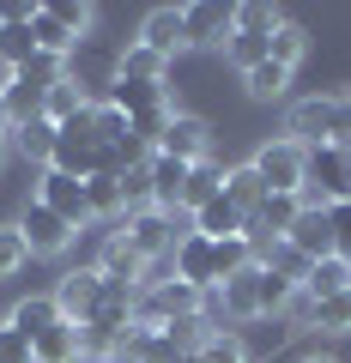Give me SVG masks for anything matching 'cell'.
Segmentation results:
<instances>
[{"label":"cell","instance_id":"6da1fadb","mask_svg":"<svg viewBox=\"0 0 351 363\" xmlns=\"http://www.w3.org/2000/svg\"><path fill=\"white\" fill-rule=\"evenodd\" d=\"M285 140H297V145H351V91L297 97L291 116H285Z\"/></svg>","mask_w":351,"mask_h":363},{"label":"cell","instance_id":"7a4b0ae2","mask_svg":"<svg viewBox=\"0 0 351 363\" xmlns=\"http://www.w3.org/2000/svg\"><path fill=\"white\" fill-rule=\"evenodd\" d=\"M49 169H61V176H73V182H91V176H104L97 104H85L73 121H61V133H55V157H49Z\"/></svg>","mask_w":351,"mask_h":363},{"label":"cell","instance_id":"3957f363","mask_svg":"<svg viewBox=\"0 0 351 363\" xmlns=\"http://www.w3.org/2000/svg\"><path fill=\"white\" fill-rule=\"evenodd\" d=\"M255 176L267 182V194H303V182H309V145H297V140H267V145H255Z\"/></svg>","mask_w":351,"mask_h":363},{"label":"cell","instance_id":"277c9868","mask_svg":"<svg viewBox=\"0 0 351 363\" xmlns=\"http://www.w3.org/2000/svg\"><path fill=\"white\" fill-rule=\"evenodd\" d=\"M67 79L85 91V104H109V91H116V79H121V49L85 37L73 55H67Z\"/></svg>","mask_w":351,"mask_h":363},{"label":"cell","instance_id":"5b68a950","mask_svg":"<svg viewBox=\"0 0 351 363\" xmlns=\"http://www.w3.org/2000/svg\"><path fill=\"white\" fill-rule=\"evenodd\" d=\"M121 236H128L133 248H140L152 267H169V255H176V242H182V212H157V206H140L121 218Z\"/></svg>","mask_w":351,"mask_h":363},{"label":"cell","instance_id":"8992f818","mask_svg":"<svg viewBox=\"0 0 351 363\" xmlns=\"http://www.w3.org/2000/svg\"><path fill=\"white\" fill-rule=\"evenodd\" d=\"M339 200H351V145H309L303 206H339Z\"/></svg>","mask_w":351,"mask_h":363},{"label":"cell","instance_id":"52a82bcc","mask_svg":"<svg viewBox=\"0 0 351 363\" xmlns=\"http://www.w3.org/2000/svg\"><path fill=\"white\" fill-rule=\"evenodd\" d=\"M157 152L176 157V164H188V169L206 164V157H212V121L194 116V109H176L169 128H164V140H157Z\"/></svg>","mask_w":351,"mask_h":363},{"label":"cell","instance_id":"ba28073f","mask_svg":"<svg viewBox=\"0 0 351 363\" xmlns=\"http://www.w3.org/2000/svg\"><path fill=\"white\" fill-rule=\"evenodd\" d=\"M18 230H25V242H30V255H67V248H73V224L61 218V212H49L43 206L37 194L25 200V218H18Z\"/></svg>","mask_w":351,"mask_h":363},{"label":"cell","instance_id":"9c48e42d","mask_svg":"<svg viewBox=\"0 0 351 363\" xmlns=\"http://www.w3.org/2000/svg\"><path fill=\"white\" fill-rule=\"evenodd\" d=\"M97 297H104V272L97 267H73V272H61V285H55V309H61V321H91V309H97Z\"/></svg>","mask_w":351,"mask_h":363},{"label":"cell","instance_id":"30bf717a","mask_svg":"<svg viewBox=\"0 0 351 363\" xmlns=\"http://www.w3.org/2000/svg\"><path fill=\"white\" fill-rule=\"evenodd\" d=\"M37 200H43L49 212H61L73 230H85V224H91V206H85V182L61 176V169H43V176H37Z\"/></svg>","mask_w":351,"mask_h":363},{"label":"cell","instance_id":"8fae6325","mask_svg":"<svg viewBox=\"0 0 351 363\" xmlns=\"http://www.w3.org/2000/svg\"><path fill=\"white\" fill-rule=\"evenodd\" d=\"M140 49H152L157 61H176L188 49V30H182V6H152L140 18Z\"/></svg>","mask_w":351,"mask_h":363},{"label":"cell","instance_id":"7c38bea8","mask_svg":"<svg viewBox=\"0 0 351 363\" xmlns=\"http://www.w3.org/2000/svg\"><path fill=\"white\" fill-rule=\"evenodd\" d=\"M182 30H188V49H224L230 43V6L194 0V6H182Z\"/></svg>","mask_w":351,"mask_h":363},{"label":"cell","instance_id":"4fadbf2b","mask_svg":"<svg viewBox=\"0 0 351 363\" xmlns=\"http://www.w3.org/2000/svg\"><path fill=\"white\" fill-rule=\"evenodd\" d=\"M169 272H176L182 285H194V291H218V272H212V242H206V236H194V230L176 242Z\"/></svg>","mask_w":351,"mask_h":363},{"label":"cell","instance_id":"5bb4252c","mask_svg":"<svg viewBox=\"0 0 351 363\" xmlns=\"http://www.w3.org/2000/svg\"><path fill=\"white\" fill-rule=\"evenodd\" d=\"M285 242L297 248V255L309 260V267H315V260H327V255H333V218H327V206H303Z\"/></svg>","mask_w":351,"mask_h":363},{"label":"cell","instance_id":"9a60e30c","mask_svg":"<svg viewBox=\"0 0 351 363\" xmlns=\"http://www.w3.org/2000/svg\"><path fill=\"white\" fill-rule=\"evenodd\" d=\"M109 104H116L128 121L152 116V109H176V104H169V85H164V79H116Z\"/></svg>","mask_w":351,"mask_h":363},{"label":"cell","instance_id":"2e32d148","mask_svg":"<svg viewBox=\"0 0 351 363\" xmlns=\"http://www.w3.org/2000/svg\"><path fill=\"white\" fill-rule=\"evenodd\" d=\"M145 176H152V206L157 212H182V188H188V164H176V157L152 152L145 157Z\"/></svg>","mask_w":351,"mask_h":363},{"label":"cell","instance_id":"e0dca14e","mask_svg":"<svg viewBox=\"0 0 351 363\" xmlns=\"http://www.w3.org/2000/svg\"><path fill=\"white\" fill-rule=\"evenodd\" d=\"M6 327L13 333H25L30 345H37L49 327H61V309H55V291H37V297H18L13 303V315H6Z\"/></svg>","mask_w":351,"mask_h":363},{"label":"cell","instance_id":"ac0fdd59","mask_svg":"<svg viewBox=\"0 0 351 363\" xmlns=\"http://www.w3.org/2000/svg\"><path fill=\"white\" fill-rule=\"evenodd\" d=\"M30 351H37V363H91V351H85V327H79V321L49 327Z\"/></svg>","mask_w":351,"mask_h":363},{"label":"cell","instance_id":"d6986e66","mask_svg":"<svg viewBox=\"0 0 351 363\" xmlns=\"http://www.w3.org/2000/svg\"><path fill=\"white\" fill-rule=\"evenodd\" d=\"M55 121L49 116H37V121H25V128H13L6 140H13V152L25 157V164H37V169H49V157H55Z\"/></svg>","mask_w":351,"mask_h":363},{"label":"cell","instance_id":"ffe728a7","mask_svg":"<svg viewBox=\"0 0 351 363\" xmlns=\"http://www.w3.org/2000/svg\"><path fill=\"white\" fill-rule=\"evenodd\" d=\"M339 291H351V260L345 255H327V260H315L309 267V279H303V297H339Z\"/></svg>","mask_w":351,"mask_h":363},{"label":"cell","instance_id":"44dd1931","mask_svg":"<svg viewBox=\"0 0 351 363\" xmlns=\"http://www.w3.org/2000/svg\"><path fill=\"white\" fill-rule=\"evenodd\" d=\"M85 206H91V224H116V218H128L121 176H91V182H85Z\"/></svg>","mask_w":351,"mask_h":363},{"label":"cell","instance_id":"7402d4cb","mask_svg":"<svg viewBox=\"0 0 351 363\" xmlns=\"http://www.w3.org/2000/svg\"><path fill=\"white\" fill-rule=\"evenodd\" d=\"M218 194H224V169L206 157V164H194V169H188V188H182V218H194V212H200V206H212Z\"/></svg>","mask_w":351,"mask_h":363},{"label":"cell","instance_id":"603a6c76","mask_svg":"<svg viewBox=\"0 0 351 363\" xmlns=\"http://www.w3.org/2000/svg\"><path fill=\"white\" fill-rule=\"evenodd\" d=\"M303 55H309V30H303V25H291V18H279V30L267 37V61H273V67H285V73H297V67H303Z\"/></svg>","mask_w":351,"mask_h":363},{"label":"cell","instance_id":"cb8c5ba5","mask_svg":"<svg viewBox=\"0 0 351 363\" xmlns=\"http://www.w3.org/2000/svg\"><path fill=\"white\" fill-rule=\"evenodd\" d=\"M224 200H230L243 218L260 206V200H267V182L255 176V164H230V169H224Z\"/></svg>","mask_w":351,"mask_h":363},{"label":"cell","instance_id":"d4e9b609","mask_svg":"<svg viewBox=\"0 0 351 363\" xmlns=\"http://www.w3.org/2000/svg\"><path fill=\"white\" fill-rule=\"evenodd\" d=\"M297 279H285V272L260 267V321H273V315H291V303H297Z\"/></svg>","mask_w":351,"mask_h":363},{"label":"cell","instance_id":"484cf974","mask_svg":"<svg viewBox=\"0 0 351 363\" xmlns=\"http://www.w3.org/2000/svg\"><path fill=\"white\" fill-rule=\"evenodd\" d=\"M243 91L255 97V104H273V97H285V91H291V73H285V67H273V61H260V67H248V73H243Z\"/></svg>","mask_w":351,"mask_h":363},{"label":"cell","instance_id":"4316f807","mask_svg":"<svg viewBox=\"0 0 351 363\" xmlns=\"http://www.w3.org/2000/svg\"><path fill=\"white\" fill-rule=\"evenodd\" d=\"M200 363H255V357H248V339L236 333V327H218V333H206V345H200Z\"/></svg>","mask_w":351,"mask_h":363},{"label":"cell","instance_id":"83f0119b","mask_svg":"<svg viewBox=\"0 0 351 363\" xmlns=\"http://www.w3.org/2000/svg\"><path fill=\"white\" fill-rule=\"evenodd\" d=\"M25 61H37V37H30V25H0V67L18 73Z\"/></svg>","mask_w":351,"mask_h":363},{"label":"cell","instance_id":"f1b7e54d","mask_svg":"<svg viewBox=\"0 0 351 363\" xmlns=\"http://www.w3.org/2000/svg\"><path fill=\"white\" fill-rule=\"evenodd\" d=\"M243 267H255V248H248V236H224V242H212V272L224 279H236Z\"/></svg>","mask_w":351,"mask_h":363},{"label":"cell","instance_id":"f546056e","mask_svg":"<svg viewBox=\"0 0 351 363\" xmlns=\"http://www.w3.org/2000/svg\"><path fill=\"white\" fill-rule=\"evenodd\" d=\"M230 30H243V37H273L279 13H273V6H260V0H243V6H230Z\"/></svg>","mask_w":351,"mask_h":363},{"label":"cell","instance_id":"4dcf8cb0","mask_svg":"<svg viewBox=\"0 0 351 363\" xmlns=\"http://www.w3.org/2000/svg\"><path fill=\"white\" fill-rule=\"evenodd\" d=\"M25 260H30L25 230H18V224H0V279H18V272H25Z\"/></svg>","mask_w":351,"mask_h":363},{"label":"cell","instance_id":"1f68e13d","mask_svg":"<svg viewBox=\"0 0 351 363\" xmlns=\"http://www.w3.org/2000/svg\"><path fill=\"white\" fill-rule=\"evenodd\" d=\"M309 327H321V333H351V291L321 297V303H315V321H309Z\"/></svg>","mask_w":351,"mask_h":363},{"label":"cell","instance_id":"d6a6232c","mask_svg":"<svg viewBox=\"0 0 351 363\" xmlns=\"http://www.w3.org/2000/svg\"><path fill=\"white\" fill-rule=\"evenodd\" d=\"M79 109H85V91H79V85H73V79H61V85H55V91H49V104H43V116H49V121H55V128H61V121H73V116H79Z\"/></svg>","mask_w":351,"mask_h":363},{"label":"cell","instance_id":"836d02e7","mask_svg":"<svg viewBox=\"0 0 351 363\" xmlns=\"http://www.w3.org/2000/svg\"><path fill=\"white\" fill-rule=\"evenodd\" d=\"M224 61H230L236 73L260 67V61H267V37H243V30H230V43H224Z\"/></svg>","mask_w":351,"mask_h":363},{"label":"cell","instance_id":"e575fe53","mask_svg":"<svg viewBox=\"0 0 351 363\" xmlns=\"http://www.w3.org/2000/svg\"><path fill=\"white\" fill-rule=\"evenodd\" d=\"M43 13H49L61 30H73L79 43H85V30H91V6H85V0H49Z\"/></svg>","mask_w":351,"mask_h":363},{"label":"cell","instance_id":"d590c367","mask_svg":"<svg viewBox=\"0 0 351 363\" xmlns=\"http://www.w3.org/2000/svg\"><path fill=\"white\" fill-rule=\"evenodd\" d=\"M164 67H169V61H157V55L140 49V43L121 49V79H164Z\"/></svg>","mask_w":351,"mask_h":363},{"label":"cell","instance_id":"8d00e7d4","mask_svg":"<svg viewBox=\"0 0 351 363\" xmlns=\"http://www.w3.org/2000/svg\"><path fill=\"white\" fill-rule=\"evenodd\" d=\"M260 267L285 272V279H297V285H303V279H309V260H303V255H297V248H291V242H273V248H267V255H260Z\"/></svg>","mask_w":351,"mask_h":363},{"label":"cell","instance_id":"74e56055","mask_svg":"<svg viewBox=\"0 0 351 363\" xmlns=\"http://www.w3.org/2000/svg\"><path fill=\"white\" fill-rule=\"evenodd\" d=\"M0 363H37V351H30L25 333H13V327L0 321Z\"/></svg>","mask_w":351,"mask_h":363},{"label":"cell","instance_id":"f35d334b","mask_svg":"<svg viewBox=\"0 0 351 363\" xmlns=\"http://www.w3.org/2000/svg\"><path fill=\"white\" fill-rule=\"evenodd\" d=\"M327 218H333V255H345V260H351V200L327 206Z\"/></svg>","mask_w":351,"mask_h":363},{"label":"cell","instance_id":"ab89813d","mask_svg":"<svg viewBox=\"0 0 351 363\" xmlns=\"http://www.w3.org/2000/svg\"><path fill=\"white\" fill-rule=\"evenodd\" d=\"M297 363H339L333 351H309V357H297Z\"/></svg>","mask_w":351,"mask_h":363},{"label":"cell","instance_id":"60d3db41","mask_svg":"<svg viewBox=\"0 0 351 363\" xmlns=\"http://www.w3.org/2000/svg\"><path fill=\"white\" fill-rule=\"evenodd\" d=\"M0 133H13V116H6V97H0Z\"/></svg>","mask_w":351,"mask_h":363},{"label":"cell","instance_id":"b9f144b4","mask_svg":"<svg viewBox=\"0 0 351 363\" xmlns=\"http://www.w3.org/2000/svg\"><path fill=\"white\" fill-rule=\"evenodd\" d=\"M6 152H13V140H6V133H0V164H6Z\"/></svg>","mask_w":351,"mask_h":363}]
</instances>
